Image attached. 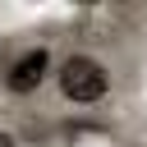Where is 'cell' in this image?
Listing matches in <instances>:
<instances>
[{
  "instance_id": "obj_2",
  "label": "cell",
  "mask_w": 147,
  "mask_h": 147,
  "mask_svg": "<svg viewBox=\"0 0 147 147\" xmlns=\"http://www.w3.org/2000/svg\"><path fill=\"white\" fill-rule=\"evenodd\" d=\"M46 74H51V51H46V46H32V51H23V55L9 64L5 87H9L14 96H32V92L46 83Z\"/></svg>"
},
{
  "instance_id": "obj_1",
  "label": "cell",
  "mask_w": 147,
  "mask_h": 147,
  "mask_svg": "<svg viewBox=\"0 0 147 147\" xmlns=\"http://www.w3.org/2000/svg\"><path fill=\"white\" fill-rule=\"evenodd\" d=\"M60 83V96L74 101V106H96L110 96V69L96 60V55H69L55 74Z\"/></svg>"
},
{
  "instance_id": "obj_3",
  "label": "cell",
  "mask_w": 147,
  "mask_h": 147,
  "mask_svg": "<svg viewBox=\"0 0 147 147\" xmlns=\"http://www.w3.org/2000/svg\"><path fill=\"white\" fill-rule=\"evenodd\" d=\"M0 147H18V138H14V133H5V129H0Z\"/></svg>"
}]
</instances>
